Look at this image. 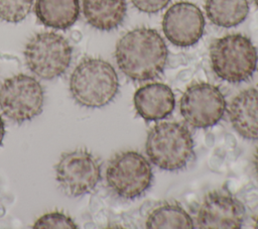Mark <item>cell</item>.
Wrapping results in <instances>:
<instances>
[{
  "label": "cell",
  "instance_id": "ac0fdd59",
  "mask_svg": "<svg viewBox=\"0 0 258 229\" xmlns=\"http://www.w3.org/2000/svg\"><path fill=\"white\" fill-rule=\"evenodd\" d=\"M34 0H0V19L17 23L30 13Z\"/></svg>",
  "mask_w": 258,
  "mask_h": 229
},
{
  "label": "cell",
  "instance_id": "7a4b0ae2",
  "mask_svg": "<svg viewBox=\"0 0 258 229\" xmlns=\"http://www.w3.org/2000/svg\"><path fill=\"white\" fill-rule=\"evenodd\" d=\"M119 80L115 69L99 58L82 60L70 78L73 99L87 108H101L117 95Z\"/></svg>",
  "mask_w": 258,
  "mask_h": 229
},
{
  "label": "cell",
  "instance_id": "4fadbf2b",
  "mask_svg": "<svg viewBox=\"0 0 258 229\" xmlns=\"http://www.w3.org/2000/svg\"><path fill=\"white\" fill-rule=\"evenodd\" d=\"M229 119L233 128L244 138L258 139V89L239 93L231 102Z\"/></svg>",
  "mask_w": 258,
  "mask_h": 229
},
{
  "label": "cell",
  "instance_id": "5bb4252c",
  "mask_svg": "<svg viewBox=\"0 0 258 229\" xmlns=\"http://www.w3.org/2000/svg\"><path fill=\"white\" fill-rule=\"evenodd\" d=\"M127 12L126 0H83L86 21L101 31L117 28Z\"/></svg>",
  "mask_w": 258,
  "mask_h": 229
},
{
  "label": "cell",
  "instance_id": "d6986e66",
  "mask_svg": "<svg viewBox=\"0 0 258 229\" xmlns=\"http://www.w3.org/2000/svg\"><path fill=\"white\" fill-rule=\"evenodd\" d=\"M32 227L34 229H76L78 225L69 215L59 211H52L40 216Z\"/></svg>",
  "mask_w": 258,
  "mask_h": 229
},
{
  "label": "cell",
  "instance_id": "9c48e42d",
  "mask_svg": "<svg viewBox=\"0 0 258 229\" xmlns=\"http://www.w3.org/2000/svg\"><path fill=\"white\" fill-rule=\"evenodd\" d=\"M226 110L220 89L209 83L190 85L180 99V114L195 128H208L218 123Z\"/></svg>",
  "mask_w": 258,
  "mask_h": 229
},
{
  "label": "cell",
  "instance_id": "ffe728a7",
  "mask_svg": "<svg viewBox=\"0 0 258 229\" xmlns=\"http://www.w3.org/2000/svg\"><path fill=\"white\" fill-rule=\"evenodd\" d=\"M169 1L170 0H131L135 8L144 13H156L165 8Z\"/></svg>",
  "mask_w": 258,
  "mask_h": 229
},
{
  "label": "cell",
  "instance_id": "9a60e30c",
  "mask_svg": "<svg viewBox=\"0 0 258 229\" xmlns=\"http://www.w3.org/2000/svg\"><path fill=\"white\" fill-rule=\"evenodd\" d=\"M35 15L46 27L64 30L75 24L80 15L79 0H35Z\"/></svg>",
  "mask_w": 258,
  "mask_h": 229
},
{
  "label": "cell",
  "instance_id": "44dd1931",
  "mask_svg": "<svg viewBox=\"0 0 258 229\" xmlns=\"http://www.w3.org/2000/svg\"><path fill=\"white\" fill-rule=\"evenodd\" d=\"M4 134H5V125H4V121H3L2 117L0 116V145L2 143Z\"/></svg>",
  "mask_w": 258,
  "mask_h": 229
},
{
  "label": "cell",
  "instance_id": "7402d4cb",
  "mask_svg": "<svg viewBox=\"0 0 258 229\" xmlns=\"http://www.w3.org/2000/svg\"><path fill=\"white\" fill-rule=\"evenodd\" d=\"M253 164H254V169L258 176V147L254 153V158H253Z\"/></svg>",
  "mask_w": 258,
  "mask_h": 229
},
{
  "label": "cell",
  "instance_id": "277c9868",
  "mask_svg": "<svg viewBox=\"0 0 258 229\" xmlns=\"http://www.w3.org/2000/svg\"><path fill=\"white\" fill-rule=\"evenodd\" d=\"M214 73L229 83L248 80L256 70L258 55L252 41L240 33L228 34L214 40L210 47Z\"/></svg>",
  "mask_w": 258,
  "mask_h": 229
},
{
  "label": "cell",
  "instance_id": "e0dca14e",
  "mask_svg": "<svg viewBox=\"0 0 258 229\" xmlns=\"http://www.w3.org/2000/svg\"><path fill=\"white\" fill-rule=\"evenodd\" d=\"M147 228H194V221L189 214L176 204H163L153 209L147 219Z\"/></svg>",
  "mask_w": 258,
  "mask_h": 229
},
{
  "label": "cell",
  "instance_id": "ba28073f",
  "mask_svg": "<svg viewBox=\"0 0 258 229\" xmlns=\"http://www.w3.org/2000/svg\"><path fill=\"white\" fill-rule=\"evenodd\" d=\"M54 170L58 187L70 197L91 193L101 180V165L98 158L85 148L62 153Z\"/></svg>",
  "mask_w": 258,
  "mask_h": 229
},
{
  "label": "cell",
  "instance_id": "cb8c5ba5",
  "mask_svg": "<svg viewBox=\"0 0 258 229\" xmlns=\"http://www.w3.org/2000/svg\"><path fill=\"white\" fill-rule=\"evenodd\" d=\"M253 1H254V3H255L257 6H258V0H253Z\"/></svg>",
  "mask_w": 258,
  "mask_h": 229
},
{
  "label": "cell",
  "instance_id": "7c38bea8",
  "mask_svg": "<svg viewBox=\"0 0 258 229\" xmlns=\"http://www.w3.org/2000/svg\"><path fill=\"white\" fill-rule=\"evenodd\" d=\"M133 103L140 117L146 121H156L171 114L175 106V98L167 85L151 83L137 89Z\"/></svg>",
  "mask_w": 258,
  "mask_h": 229
},
{
  "label": "cell",
  "instance_id": "8992f818",
  "mask_svg": "<svg viewBox=\"0 0 258 229\" xmlns=\"http://www.w3.org/2000/svg\"><path fill=\"white\" fill-rule=\"evenodd\" d=\"M152 169L147 159L133 150L121 151L109 161L106 182L110 190L123 199L140 197L152 183Z\"/></svg>",
  "mask_w": 258,
  "mask_h": 229
},
{
  "label": "cell",
  "instance_id": "603a6c76",
  "mask_svg": "<svg viewBox=\"0 0 258 229\" xmlns=\"http://www.w3.org/2000/svg\"><path fill=\"white\" fill-rule=\"evenodd\" d=\"M255 228H258V217H257V219L255 221Z\"/></svg>",
  "mask_w": 258,
  "mask_h": 229
},
{
  "label": "cell",
  "instance_id": "2e32d148",
  "mask_svg": "<svg viewBox=\"0 0 258 229\" xmlns=\"http://www.w3.org/2000/svg\"><path fill=\"white\" fill-rule=\"evenodd\" d=\"M205 10L212 23L220 27H234L249 13L248 0H206Z\"/></svg>",
  "mask_w": 258,
  "mask_h": 229
},
{
  "label": "cell",
  "instance_id": "8fae6325",
  "mask_svg": "<svg viewBox=\"0 0 258 229\" xmlns=\"http://www.w3.org/2000/svg\"><path fill=\"white\" fill-rule=\"evenodd\" d=\"M245 218L243 204L224 190L210 192L198 212V226L202 229L241 228Z\"/></svg>",
  "mask_w": 258,
  "mask_h": 229
},
{
  "label": "cell",
  "instance_id": "52a82bcc",
  "mask_svg": "<svg viewBox=\"0 0 258 229\" xmlns=\"http://www.w3.org/2000/svg\"><path fill=\"white\" fill-rule=\"evenodd\" d=\"M44 93L40 83L25 74L12 76L0 88V109L14 122L29 121L42 111Z\"/></svg>",
  "mask_w": 258,
  "mask_h": 229
},
{
  "label": "cell",
  "instance_id": "3957f363",
  "mask_svg": "<svg viewBox=\"0 0 258 229\" xmlns=\"http://www.w3.org/2000/svg\"><path fill=\"white\" fill-rule=\"evenodd\" d=\"M150 161L165 170L184 167L194 154V140L187 127L178 122H162L149 132L145 143Z\"/></svg>",
  "mask_w": 258,
  "mask_h": 229
},
{
  "label": "cell",
  "instance_id": "6da1fadb",
  "mask_svg": "<svg viewBox=\"0 0 258 229\" xmlns=\"http://www.w3.org/2000/svg\"><path fill=\"white\" fill-rule=\"evenodd\" d=\"M167 58L165 41L155 29L148 27L129 30L118 40L115 48L120 71L137 82L158 77L166 66Z\"/></svg>",
  "mask_w": 258,
  "mask_h": 229
},
{
  "label": "cell",
  "instance_id": "30bf717a",
  "mask_svg": "<svg viewBox=\"0 0 258 229\" xmlns=\"http://www.w3.org/2000/svg\"><path fill=\"white\" fill-rule=\"evenodd\" d=\"M162 30L172 44L179 47L191 46L203 36L204 14L194 3L176 2L163 15Z\"/></svg>",
  "mask_w": 258,
  "mask_h": 229
},
{
  "label": "cell",
  "instance_id": "5b68a950",
  "mask_svg": "<svg viewBox=\"0 0 258 229\" xmlns=\"http://www.w3.org/2000/svg\"><path fill=\"white\" fill-rule=\"evenodd\" d=\"M23 54L27 68L34 75L43 80H53L70 67L73 48L61 34L44 31L27 41Z\"/></svg>",
  "mask_w": 258,
  "mask_h": 229
}]
</instances>
